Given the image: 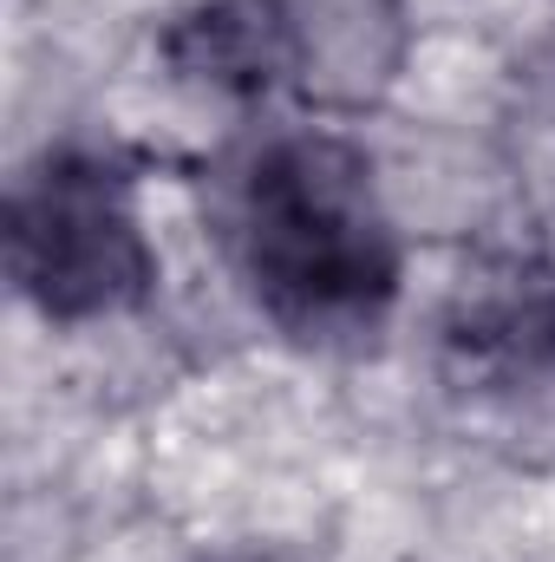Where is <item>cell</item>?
<instances>
[{
	"label": "cell",
	"mask_w": 555,
	"mask_h": 562,
	"mask_svg": "<svg viewBox=\"0 0 555 562\" xmlns=\"http://www.w3.org/2000/svg\"><path fill=\"white\" fill-rule=\"evenodd\" d=\"M209 229L256 314L314 353L386 334L406 249L366 144L340 125H281L209 170Z\"/></svg>",
	"instance_id": "obj_1"
},
{
	"label": "cell",
	"mask_w": 555,
	"mask_h": 562,
	"mask_svg": "<svg viewBox=\"0 0 555 562\" xmlns=\"http://www.w3.org/2000/svg\"><path fill=\"white\" fill-rule=\"evenodd\" d=\"M13 294L46 327L125 321L157 294L163 256L144 229L138 164L105 144H46L20 164L0 203Z\"/></svg>",
	"instance_id": "obj_2"
},
{
	"label": "cell",
	"mask_w": 555,
	"mask_h": 562,
	"mask_svg": "<svg viewBox=\"0 0 555 562\" xmlns=\"http://www.w3.org/2000/svg\"><path fill=\"white\" fill-rule=\"evenodd\" d=\"M438 360L471 393L555 380V262L536 249L477 256L438 301Z\"/></svg>",
	"instance_id": "obj_3"
},
{
	"label": "cell",
	"mask_w": 555,
	"mask_h": 562,
	"mask_svg": "<svg viewBox=\"0 0 555 562\" xmlns=\"http://www.w3.org/2000/svg\"><path fill=\"white\" fill-rule=\"evenodd\" d=\"M157 66L216 105H269L301 86V40L287 0H183L157 26Z\"/></svg>",
	"instance_id": "obj_4"
},
{
	"label": "cell",
	"mask_w": 555,
	"mask_h": 562,
	"mask_svg": "<svg viewBox=\"0 0 555 562\" xmlns=\"http://www.w3.org/2000/svg\"><path fill=\"white\" fill-rule=\"evenodd\" d=\"M301 40V92L333 112L373 105L406 59V0H287Z\"/></svg>",
	"instance_id": "obj_5"
},
{
	"label": "cell",
	"mask_w": 555,
	"mask_h": 562,
	"mask_svg": "<svg viewBox=\"0 0 555 562\" xmlns=\"http://www.w3.org/2000/svg\"><path fill=\"white\" fill-rule=\"evenodd\" d=\"M223 562H287V557H223Z\"/></svg>",
	"instance_id": "obj_6"
}]
</instances>
